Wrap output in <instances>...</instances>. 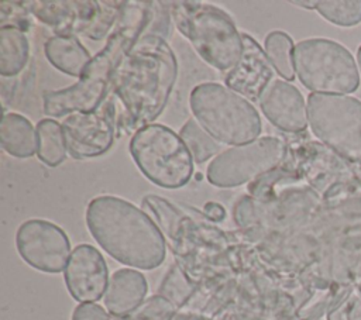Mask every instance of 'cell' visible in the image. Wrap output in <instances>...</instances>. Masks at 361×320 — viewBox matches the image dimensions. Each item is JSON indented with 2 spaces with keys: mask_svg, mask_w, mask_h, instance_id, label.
<instances>
[{
  "mask_svg": "<svg viewBox=\"0 0 361 320\" xmlns=\"http://www.w3.org/2000/svg\"><path fill=\"white\" fill-rule=\"evenodd\" d=\"M178 78V59L166 39L142 35L114 69L110 94L120 100V131L131 133L152 124L166 107Z\"/></svg>",
  "mask_w": 361,
  "mask_h": 320,
  "instance_id": "1",
  "label": "cell"
},
{
  "mask_svg": "<svg viewBox=\"0 0 361 320\" xmlns=\"http://www.w3.org/2000/svg\"><path fill=\"white\" fill-rule=\"evenodd\" d=\"M154 16V1H123L118 21L106 45L92 58L80 79L69 87L42 94V109L49 117L97 110L110 94L116 66L126 52L147 34Z\"/></svg>",
  "mask_w": 361,
  "mask_h": 320,
  "instance_id": "2",
  "label": "cell"
},
{
  "mask_svg": "<svg viewBox=\"0 0 361 320\" xmlns=\"http://www.w3.org/2000/svg\"><path fill=\"white\" fill-rule=\"evenodd\" d=\"M86 226L96 242L116 261L137 269H155L166 255L162 233L134 203L113 195L92 199Z\"/></svg>",
  "mask_w": 361,
  "mask_h": 320,
  "instance_id": "3",
  "label": "cell"
},
{
  "mask_svg": "<svg viewBox=\"0 0 361 320\" xmlns=\"http://www.w3.org/2000/svg\"><path fill=\"white\" fill-rule=\"evenodd\" d=\"M176 30L197 55L219 70H231L243 55V37L223 8L202 1H169Z\"/></svg>",
  "mask_w": 361,
  "mask_h": 320,
  "instance_id": "4",
  "label": "cell"
},
{
  "mask_svg": "<svg viewBox=\"0 0 361 320\" xmlns=\"http://www.w3.org/2000/svg\"><path fill=\"white\" fill-rule=\"evenodd\" d=\"M189 107L200 127L220 144L238 147L255 141L261 134L257 109L223 83L196 85L189 96Z\"/></svg>",
  "mask_w": 361,
  "mask_h": 320,
  "instance_id": "5",
  "label": "cell"
},
{
  "mask_svg": "<svg viewBox=\"0 0 361 320\" xmlns=\"http://www.w3.org/2000/svg\"><path fill=\"white\" fill-rule=\"evenodd\" d=\"M130 155L141 173L164 189H179L193 175V156L172 128L148 124L135 131L130 140Z\"/></svg>",
  "mask_w": 361,
  "mask_h": 320,
  "instance_id": "6",
  "label": "cell"
},
{
  "mask_svg": "<svg viewBox=\"0 0 361 320\" xmlns=\"http://www.w3.org/2000/svg\"><path fill=\"white\" fill-rule=\"evenodd\" d=\"M295 72L313 93L347 94L360 86V73L353 54L329 38H306L295 45Z\"/></svg>",
  "mask_w": 361,
  "mask_h": 320,
  "instance_id": "7",
  "label": "cell"
},
{
  "mask_svg": "<svg viewBox=\"0 0 361 320\" xmlns=\"http://www.w3.org/2000/svg\"><path fill=\"white\" fill-rule=\"evenodd\" d=\"M307 117L313 135L343 159L361 168V100L310 93Z\"/></svg>",
  "mask_w": 361,
  "mask_h": 320,
  "instance_id": "8",
  "label": "cell"
},
{
  "mask_svg": "<svg viewBox=\"0 0 361 320\" xmlns=\"http://www.w3.org/2000/svg\"><path fill=\"white\" fill-rule=\"evenodd\" d=\"M288 155L286 142L275 135L230 147L209 164L206 178L216 187H237L281 166Z\"/></svg>",
  "mask_w": 361,
  "mask_h": 320,
  "instance_id": "9",
  "label": "cell"
},
{
  "mask_svg": "<svg viewBox=\"0 0 361 320\" xmlns=\"http://www.w3.org/2000/svg\"><path fill=\"white\" fill-rule=\"evenodd\" d=\"M123 1H28L30 13L55 35L82 34L93 41L113 31Z\"/></svg>",
  "mask_w": 361,
  "mask_h": 320,
  "instance_id": "10",
  "label": "cell"
},
{
  "mask_svg": "<svg viewBox=\"0 0 361 320\" xmlns=\"http://www.w3.org/2000/svg\"><path fill=\"white\" fill-rule=\"evenodd\" d=\"M116 103L109 94L94 111L72 113L62 121L68 154L73 159L104 155L116 140Z\"/></svg>",
  "mask_w": 361,
  "mask_h": 320,
  "instance_id": "11",
  "label": "cell"
},
{
  "mask_svg": "<svg viewBox=\"0 0 361 320\" xmlns=\"http://www.w3.org/2000/svg\"><path fill=\"white\" fill-rule=\"evenodd\" d=\"M16 247L18 255L30 266L47 273L65 271L72 254L66 233L44 219H30L21 223L16 233Z\"/></svg>",
  "mask_w": 361,
  "mask_h": 320,
  "instance_id": "12",
  "label": "cell"
},
{
  "mask_svg": "<svg viewBox=\"0 0 361 320\" xmlns=\"http://www.w3.org/2000/svg\"><path fill=\"white\" fill-rule=\"evenodd\" d=\"M63 279L68 292L79 303H94L104 296L109 285V269L102 252L90 244L73 248Z\"/></svg>",
  "mask_w": 361,
  "mask_h": 320,
  "instance_id": "13",
  "label": "cell"
},
{
  "mask_svg": "<svg viewBox=\"0 0 361 320\" xmlns=\"http://www.w3.org/2000/svg\"><path fill=\"white\" fill-rule=\"evenodd\" d=\"M258 103L262 114L278 130L290 134L306 131L307 103L300 90L288 80L272 79L261 93Z\"/></svg>",
  "mask_w": 361,
  "mask_h": 320,
  "instance_id": "14",
  "label": "cell"
},
{
  "mask_svg": "<svg viewBox=\"0 0 361 320\" xmlns=\"http://www.w3.org/2000/svg\"><path fill=\"white\" fill-rule=\"evenodd\" d=\"M241 37L243 55L238 63L224 76V85L247 100L258 101L264 89L276 78V70L254 37L247 32H241Z\"/></svg>",
  "mask_w": 361,
  "mask_h": 320,
  "instance_id": "15",
  "label": "cell"
},
{
  "mask_svg": "<svg viewBox=\"0 0 361 320\" xmlns=\"http://www.w3.org/2000/svg\"><path fill=\"white\" fill-rule=\"evenodd\" d=\"M148 292L145 276L133 268H120L114 271L109 279L106 293L103 296L104 307L110 316L123 319L137 310Z\"/></svg>",
  "mask_w": 361,
  "mask_h": 320,
  "instance_id": "16",
  "label": "cell"
},
{
  "mask_svg": "<svg viewBox=\"0 0 361 320\" xmlns=\"http://www.w3.org/2000/svg\"><path fill=\"white\" fill-rule=\"evenodd\" d=\"M44 55L54 68L78 79L93 58L76 35L49 37L44 42Z\"/></svg>",
  "mask_w": 361,
  "mask_h": 320,
  "instance_id": "17",
  "label": "cell"
},
{
  "mask_svg": "<svg viewBox=\"0 0 361 320\" xmlns=\"http://www.w3.org/2000/svg\"><path fill=\"white\" fill-rule=\"evenodd\" d=\"M1 148L11 156L30 158L37 154V130L18 113H4L0 124Z\"/></svg>",
  "mask_w": 361,
  "mask_h": 320,
  "instance_id": "18",
  "label": "cell"
},
{
  "mask_svg": "<svg viewBox=\"0 0 361 320\" xmlns=\"http://www.w3.org/2000/svg\"><path fill=\"white\" fill-rule=\"evenodd\" d=\"M30 58V42L21 27L3 24L0 27V73L4 78L18 75Z\"/></svg>",
  "mask_w": 361,
  "mask_h": 320,
  "instance_id": "19",
  "label": "cell"
},
{
  "mask_svg": "<svg viewBox=\"0 0 361 320\" xmlns=\"http://www.w3.org/2000/svg\"><path fill=\"white\" fill-rule=\"evenodd\" d=\"M35 130L38 159L51 168L61 165L68 155L62 124L54 118H42L37 123Z\"/></svg>",
  "mask_w": 361,
  "mask_h": 320,
  "instance_id": "20",
  "label": "cell"
},
{
  "mask_svg": "<svg viewBox=\"0 0 361 320\" xmlns=\"http://www.w3.org/2000/svg\"><path fill=\"white\" fill-rule=\"evenodd\" d=\"M264 51L269 58L274 69L283 80H293L295 63H293V41L283 31H271L264 41Z\"/></svg>",
  "mask_w": 361,
  "mask_h": 320,
  "instance_id": "21",
  "label": "cell"
},
{
  "mask_svg": "<svg viewBox=\"0 0 361 320\" xmlns=\"http://www.w3.org/2000/svg\"><path fill=\"white\" fill-rule=\"evenodd\" d=\"M179 135L189 148L196 164H203L221 152L220 142L209 135L195 118H189L182 125Z\"/></svg>",
  "mask_w": 361,
  "mask_h": 320,
  "instance_id": "22",
  "label": "cell"
},
{
  "mask_svg": "<svg viewBox=\"0 0 361 320\" xmlns=\"http://www.w3.org/2000/svg\"><path fill=\"white\" fill-rule=\"evenodd\" d=\"M316 10L326 21L338 27L361 24V0H323L317 1Z\"/></svg>",
  "mask_w": 361,
  "mask_h": 320,
  "instance_id": "23",
  "label": "cell"
},
{
  "mask_svg": "<svg viewBox=\"0 0 361 320\" xmlns=\"http://www.w3.org/2000/svg\"><path fill=\"white\" fill-rule=\"evenodd\" d=\"M192 292V282H189L183 272L176 265H173L162 281L158 295L166 297L176 309H179L190 297Z\"/></svg>",
  "mask_w": 361,
  "mask_h": 320,
  "instance_id": "24",
  "label": "cell"
},
{
  "mask_svg": "<svg viewBox=\"0 0 361 320\" xmlns=\"http://www.w3.org/2000/svg\"><path fill=\"white\" fill-rule=\"evenodd\" d=\"M176 314V307L164 296L154 295L134 310L131 314L120 320H172Z\"/></svg>",
  "mask_w": 361,
  "mask_h": 320,
  "instance_id": "25",
  "label": "cell"
},
{
  "mask_svg": "<svg viewBox=\"0 0 361 320\" xmlns=\"http://www.w3.org/2000/svg\"><path fill=\"white\" fill-rule=\"evenodd\" d=\"M144 207H149L157 219L159 220L161 227L164 228V231L166 233V235L175 241L176 238V233L179 228V223H180V214L176 211V209H173L168 202H165L162 197L158 196H145L142 200Z\"/></svg>",
  "mask_w": 361,
  "mask_h": 320,
  "instance_id": "26",
  "label": "cell"
},
{
  "mask_svg": "<svg viewBox=\"0 0 361 320\" xmlns=\"http://www.w3.org/2000/svg\"><path fill=\"white\" fill-rule=\"evenodd\" d=\"M327 320H361V292L354 288L327 313Z\"/></svg>",
  "mask_w": 361,
  "mask_h": 320,
  "instance_id": "27",
  "label": "cell"
},
{
  "mask_svg": "<svg viewBox=\"0 0 361 320\" xmlns=\"http://www.w3.org/2000/svg\"><path fill=\"white\" fill-rule=\"evenodd\" d=\"M72 320H110V314L97 303H79L73 309Z\"/></svg>",
  "mask_w": 361,
  "mask_h": 320,
  "instance_id": "28",
  "label": "cell"
},
{
  "mask_svg": "<svg viewBox=\"0 0 361 320\" xmlns=\"http://www.w3.org/2000/svg\"><path fill=\"white\" fill-rule=\"evenodd\" d=\"M290 4H295V6H300L303 8H307V10H316V6H317V1H290Z\"/></svg>",
  "mask_w": 361,
  "mask_h": 320,
  "instance_id": "29",
  "label": "cell"
},
{
  "mask_svg": "<svg viewBox=\"0 0 361 320\" xmlns=\"http://www.w3.org/2000/svg\"><path fill=\"white\" fill-rule=\"evenodd\" d=\"M172 320H209V319L197 317V316H192V314H175Z\"/></svg>",
  "mask_w": 361,
  "mask_h": 320,
  "instance_id": "30",
  "label": "cell"
},
{
  "mask_svg": "<svg viewBox=\"0 0 361 320\" xmlns=\"http://www.w3.org/2000/svg\"><path fill=\"white\" fill-rule=\"evenodd\" d=\"M357 63H358V68H360V73H361V45L357 51Z\"/></svg>",
  "mask_w": 361,
  "mask_h": 320,
  "instance_id": "31",
  "label": "cell"
}]
</instances>
